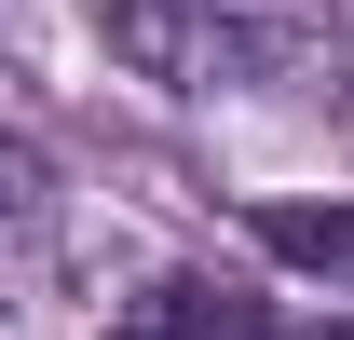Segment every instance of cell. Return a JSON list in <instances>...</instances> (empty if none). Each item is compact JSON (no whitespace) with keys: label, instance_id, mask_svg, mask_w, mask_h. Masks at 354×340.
Masks as SVG:
<instances>
[{"label":"cell","instance_id":"cell-1","mask_svg":"<svg viewBox=\"0 0 354 340\" xmlns=\"http://www.w3.org/2000/svg\"><path fill=\"white\" fill-rule=\"evenodd\" d=\"M109 55L164 95H232V82L300 68L286 28H245V14H205V0H109Z\"/></svg>","mask_w":354,"mask_h":340},{"label":"cell","instance_id":"cell-2","mask_svg":"<svg viewBox=\"0 0 354 340\" xmlns=\"http://www.w3.org/2000/svg\"><path fill=\"white\" fill-rule=\"evenodd\" d=\"M109 340H272V313L259 299H218V286H150Z\"/></svg>","mask_w":354,"mask_h":340},{"label":"cell","instance_id":"cell-4","mask_svg":"<svg viewBox=\"0 0 354 340\" xmlns=\"http://www.w3.org/2000/svg\"><path fill=\"white\" fill-rule=\"evenodd\" d=\"M41 205V150H28V136H0V218H28Z\"/></svg>","mask_w":354,"mask_h":340},{"label":"cell","instance_id":"cell-3","mask_svg":"<svg viewBox=\"0 0 354 340\" xmlns=\"http://www.w3.org/2000/svg\"><path fill=\"white\" fill-rule=\"evenodd\" d=\"M259 245H272V258H327V272H354V218H300V205H272Z\"/></svg>","mask_w":354,"mask_h":340}]
</instances>
